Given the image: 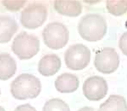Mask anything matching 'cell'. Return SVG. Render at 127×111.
I'll list each match as a JSON object with an SVG mask.
<instances>
[{
    "label": "cell",
    "instance_id": "7402d4cb",
    "mask_svg": "<svg viewBox=\"0 0 127 111\" xmlns=\"http://www.w3.org/2000/svg\"><path fill=\"white\" fill-rule=\"evenodd\" d=\"M0 94H1V92H0Z\"/></svg>",
    "mask_w": 127,
    "mask_h": 111
},
{
    "label": "cell",
    "instance_id": "9a60e30c",
    "mask_svg": "<svg viewBox=\"0 0 127 111\" xmlns=\"http://www.w3.org/2000/svg\"><path fill=\"white\" fill-rule=\"evenodd\" d=\"M106 8L110 14L120 16L127 12V1H115V0H108L106 2Z\"/></svg>",
    "mask_w": 127,
    "mask_h": 111
},
{
    "label": "cell",
    "instance_id": "2e32d148",
    "mask_svg": "<svg viewBox=\"0 0 127 111\" xmlns=\"http://www.w3.org/2000/svg\"><path fill=\"white\" fill-rule=\"evenodd\" d=\"M42 111H70L68 104L59 98H52L46 102Z\"/></svg>",
    "mask_w": 127,
    "mask_h": 111
},
{
    "label": "cell",
    "instance_id": "5b68a950",
    "mask_svg": "<svg viewBox=\"0 0 127 111\" xmlns=\"http://www.w3.org/2000/svg\"><path fill=\"white\" fill-rule=\"evenodd\" d=\"M91 59V51L83 44H74L64 53L66 66L73 71H81L88 65Z\"/></svg>",
    "mask_w": 127,
    "mask_h": 111
},
{
    "label": "cell",
    "instance_id": "ac0fdd59",
    "mask_svg": "<svg viewBox=\"0 0 127 111\" xmlns=\"http://www.w3.org/2000/svg\"><path fill=\"white\" fill-rule=\"evenodd\" d=\"M119 47L122 51V53L127 56V32H126L120 37V41H119Z\"/></svg>",
    "mask_w": 127,
    "mask_h": 111
},
{
    "label": "cell",
    "instance_id": "ffe728a7",
    "mask_svg": "<svg viewBox=\"0 0 127 111\" xmlns=\"http://www.w3.org/2000/svg\"><path fill=\"white\" fill-rule=\"evenodd\" d=\"M78 111H96V110L92 107H83V108L80 109Z\"/></svg>",
    "mask_w": 127,
    "mask_h": 111
},
{
    "label": "cell",
    "instance_id": "8992f818",
    "mask_svg": "<svg viewBox=\"0 0 127 111\" xmlns=\"http://www.w3.org/2000/svg\"><path fill=\"white\" fill-rule=\"evenodd\" d=\"M48 10L42 3H30L26 6L20 15V23L27 29H36L45 22Z\"/></svg>",
    "mask_w": 127,
    "mask_h": 111
},
{
    "label": "cell",
    "instance_id": "ba28073f",
    "mask_svg": "<svg viewBox=\"0 0 127 111\" xmlns=\"http://www.w3.org/2000/svg\"><path fill=\"white\" fill-rule=\"evenodd\" d=\"M83 93L90 101H99L107 95L108 84L105 79L98 75L88 77L83 84Z\"/></svg>",
    "mask_w": 127,
    "mask_h": 111
},
{
    "label": "cell",
    "instance_id": "277c9868",
    "mask_svg": "<svg viewBox=\"0 0 127 111\" xmlns=\"http://www.w3.org/2000/svg\"><path fill=\"white\" fill-rule=\"evenodd\" d=\"M69 33L67 27L59 22L49 23L42 32L44 43L52 49L62 48L67 44Z\"/></svg>",
    "mask_w": 127,
    "mask_h": 111
},
{
    "label": "cell",
    "instance_id": "9c48e42d",
    "mask_svg": "<svg viewBox=\"0 0 127 111\" xmlns=\"http://www.w3.org/2000/svg\"><path fill=\"white\" fill-rule=\"evenodd\" d=\"M61 67V60L56 54L45 55L40 59L38 71L44 76H51L56 74Z\"/></svg>",
    "mask_w": 127,
    "mask_h": 111
},
{
    "label": "cell",
    "instance_id": "7a4b0ae2",
    "mask_svg": "<svg viewBox=\"0 0 127 111\" xmlns=\"http://www.w3.org/2000/svg\"><path fill=\"white\" fill-rule=\"evenodd\" d=\"M41 81L32 74H21L12 81L10 92L16 99L25 100L35 98L41 92Z\"/></svg>",
    "mask_w": 127,
    "mask_h": 111
},
{
    "label": "cell",
    "instance_id": "7c38bea8",
    "mask_svg": "<svg viewBox=\"0 0 127 111\" xmlns=\"http://www.w3.org/2000/svg\"><path fill=\"white\" fill-rule=\"evenodd\" d=\"M54 9L60 15L76 17L81 15L82 11V6L78 1H61L57 0L54 2Z\"/></svg>",
    "mask_w": 127,
    "mask_h": 111
},
{
    "label": "cell",
    "instance_id": "e0dca14e",
    "mask_svg": "<svg viewBox=\"0 0 127 111\" xmlns=\"http://www.w3.org/2000/svg\"><path fill=\"white\" fill-rule=\"evenodd\" d=\"M3 5L9 11H18L26 4V1H3Z\"/></svg>",
    "mask_w": 127,
    "mask_h": 111
},
{
    "label": "cell",
    "instance_id": "52a82bcc",
    "mask_svg": "<svg viewBox=\"0 0 127 111\" xmlns=\"http://www.w3.org/2000/svg\"><path fill=\"white\" fill-rule=\"evenodd\" d=\"M94 65L99 72L103 74L113 73L118 69L120 57L115 49L106 47L97 51Z\"/></svg>",
    "mask_w": 127,
    "mask_h": 111
},
{
    "label": "cell",
    "instance_id": "30bf717a",
    "mask_svg": "<svg viewBox=\"0 0 127 111\" xmlns=\"http://www.w3.org/2000/svg\"><path fill=\"white\" fill-rule=\"evenodd\" d=\"M55 88L62 93H71L79 87V79L70 73H64L57 77L54 82Z\"/></svg>",
    "mask_w": 127,
    "mask_h": 111
},
{
    "label": "cell",
    "instance_id": "3957f363",
    "mask_svg": "<svg viewBox=\"0 0 127 111\" xmlns=\"http://www.w3.org/2000/svg\"><path fill=\"white\" fill-rule=\"evenodd\" d=\"M40 48L39 39L26 32L15 37L12 43V50L20 59H29L38 53Z\"/></svg>",
    "mask_w": 127,
    "mask_h": 111
},
{
    "label": "cell",
    "instance_id": "4fadbf2b",
    "mask_svg": "<svg viewBox=\"0 0 127 111\" xmlns=\"http://www.w3.org/2000/svg\"><path fill=\"white\" fill-rule=\"evenodd\" d=\"M16 71V62L9 53L0 54V80H9Z\"/></svg>",
    "mask_w": 127,
    "mask_h": 111
},
{
    "label": "cell",
    "instance_id": "6da1fadb",
    "mask_svg": "<svg viewBox=\"0 0 127 111\" xmlns=\"http://www.w3.org/2000/svg\"><path fill=\"white\" fill-rule=\"evenodd\" d=\"M78 32L84 40L97 42L107 32V23L103 16L89 14L81 18L78 24Z\"/></svg>",
    "mask_w": 127,
    "mask_h": 111
},
{
    "label": "cell",
    "instance_id": "5bb4252c",
    "mask_svg": "<svg viewBox=\"0 0 127 111\" xmlns=\"http://www.w3.org/2000/svg\"><path fill=\"white\" fill-rule=\"evenodd\" d=\"M98 111H127V102L122 96L111 95L100 105Z\"/></svg>",
    "mask_w": 127,
    "mask_h": 111
},
{
    "label": "cell",
    "instance_id": "d6986e66",
    "mask_svg": "<svg viewBox=\"0 0 127 111\" xmlns=\"http://www.w3.org/2000/svg\"><path fill=\"white\" fill-rule=\"evenodd\" d=\"M14 111H36V110L29 104H26L19 105Z\"/></svg>",
    "mask_w": 127,
    "mask_h": 111
},
{
    "label": "cell",
    "instance_id": "44dd1931",
    "mask_svg": "<svg viewBox=\"0 0 127 111\" xmlns=\"http://www.w3.org/2000/svg\"><path fill=\"white\" fill-rule=\"evenodd\" d=\"M0 111H5V110L2 106H0Z\"/></svg>",
    "mask_w": 127,
    "mask_h": 111
},
{
    "label": "cell",
    "instance_id": "8fae6325",
    "mask_svg": "<svg viewBox=\"0 0 127 111\" xmlns=\"http://www.w3.org/2000/svg\"><path fill=\"white\" fill-rule=\"evenodd\" d=\"M18 25L10 16H0V43H6L11 40L17 32Z\"/></svg>",
    "mask_w": 127,
    "mask_h": 111
}]
</instances>
